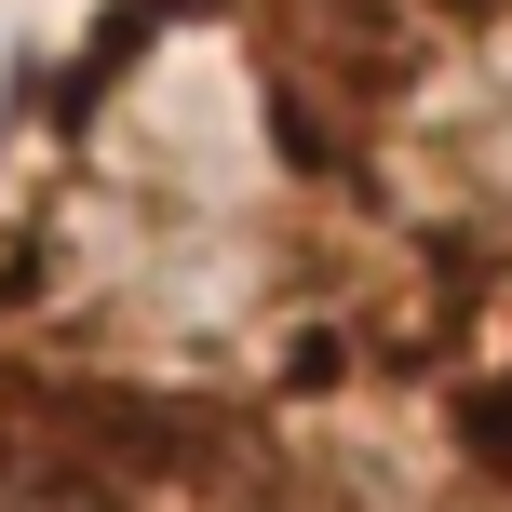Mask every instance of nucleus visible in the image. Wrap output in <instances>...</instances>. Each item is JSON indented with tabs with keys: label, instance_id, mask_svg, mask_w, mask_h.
<instances>
[{
	"label": "nucleus",
	"instance_id": "nucleus-1",
	"mask_svg": "<svg viewBox=\"0 0 512 512\" xmlns=\"http://www.w3.org/2000/svg\"><path fill=\"white\" fill-rule=\"evenodd\" d=\"M0 512H54V499H0Z\"/></svg>",
	"mask_w": 512,
	"mask_h": 512
}]
</instances>
